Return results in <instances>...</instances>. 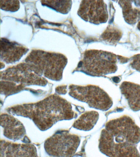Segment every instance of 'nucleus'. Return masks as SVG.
<instances>
[{
    "label": "nucleus",
    "mask_w": 140,
    "mask_h": 157,
    "mask_svg": "<svg viewBox=\"0 0 140 157\" xmlns=\"http://www.w3.org/2000/svg\"><path fill=\"white\" fill-rule=\"evenodd\" d=\"M140 128L131 117L124 115L107 123L101 133L99 147L109 157H140Z\"/></svg>",
    "instance_id": "obj_1"
},
{
    "label": "nucleus",
    "mask_w": 140,
    "mask_h": 157,
    "mask_svg": "<svg viewBox=\"0 0 140 157\" xmlns=\"http://www.w3.org/2000/svg\"><path fill=\"white\" fill-rule=\"evenodd\" d=\"M7 111L13 115L29 118L42 131L48 129L58 121L71 120L75 117L70 103L56 94L37 102L11 107Z\"/></svg>",
    "instance_id": "obj_2"
},
{
    "label": "nucleus",
    "mask_w": 140,
    "mask_h": 157,
    "mask_svg": "<svg viewBox=\"0 0 140 157\" xmlns=\"http://www.w3.org/2000/svg\"><path fill=\"white\" fill-rule=\"evenodd\" d=\"M1 93L8 96L30 85L45 86L47 81L35 72L26 63L8 68L1 73Z\"/></svg>",
    "instance_id": "obj_3"
},
{
    "label": "nucleus",
    "mask_w": 140,
    "mask_h": 157,
    "mask_svg": "<svg viewBox=\"0 0 140 157\" xmlns=\"http://www.w3.org/2000/svg\"><path fill=\"white\" fill-rule=\"evenodd\" d=\"M25 63L38 74L58 81L62 79L67 59L61 54L35 50L28 55Z\"/></svg>",
    "instance_id": "obj_4"
},
{
    "label": "nucleus",
    "mask_w": 140,
    "mask_h": 157,
    "mask_svg": "<svg viewBox=\"0 0 140 157\" xmlns=\"http://www.w3.org/2000/svg\"><path fill=\"white\" fill-rule=\"evenodd\" d=\"M119 56L103 50H90L85 52L77 69L87 75L100 77L115 73Z\"/></svg>",
    "instance_id": "obj_5"
},
{
    "label": "nucleus",
    "mask_w": 140,
    "mask_h": 157,
    "mask_svg": "<svg viewBox=\"0 0 140 157\" xmlns=\"http://www.w3.org/2000/svg\"><path fill=\"white\" fill-rule=\"evenodd\" d=\"M69 94L79 101L87 103L91 108L106 111L113 105V101L107 93L98 86L72 85L69 87Z\"/></svg>",
    "instance_id": "obj_6"
},
{
    "label": "nucleus",
    "mask_w": 140,
    "mask_h": 157,
    "mask_svg": "<svg viewBox=\"0 0 140 157\" xmlns=\"http://www.w3.org/2000/svg\"><path fill=\"white\" fill-rule=\"evenodd\" d=\"M80 143L78 136L67 131H59L45 141V148L49 155L54 157H72Z\"/></svg>",
    "instance_id": "obj_7"
},
{
    "label": "nucleus",
    "mask_w": 140,
    "mask_h": 157,
    "mask_svg": "<svg viewBox=\"0 0 140 157\" xmlns=\"http://www.w3.org/2000/svg\"><path fill=\"white\" fill-rule=\"evenodd\" d=\"M78 14L84 20L96 25L106 23L109 18L107 6L103 1H82Z\"/></svg>",
    "instance_id": "obj_8"
},
{
    "label": "nucleus",
    "mask_w": 140,
    "mask_h": 157,
    "mask_svg": "<svg viewBox=\"0 0 140 157\" xmlns=\"http://www.w3.org/2000/svg\"><path fill=\"white\" fill-rule=\"evenodd\" d=\"M1 157H38L35 146L30 144H17L2 140Z\"/></svg>",
    "instance_id": "obj_9"
},
{
    "label": "nucleus",
    "mask_w": 140,
    "mask_h": 157,
    "mask_svg": "<svg viewBox=\"0 0 140 157\" xmlns=\"http://www.w3.org/2000/svg\"><path fill=\"white\" fill-rule=\"evenodd\" d=\"M1 126L3 129V135L9 139L18 140L25 137V127L20 121L12 115L2 114L1 116Z\"/></svg>",
    "instance_id": "obj_10"
},
{
    "label": "nucleus",
    "mask_w": 140,
    "mask_h": 157,
    "mask_svg": "<svg viewBox=\"0 0 140 157\" xmlns=\"http://www.w3.org/2000/svg\"><path fill=\"white\" fill-rule=\"evenodd\" d=\"M1 60L7 63L16 62L28 51L22 45L4 39L1 40Z\"/></svg>",
    "instance_id": "obj_11"
},
{
    "label": "nucleus",
    "mask_w": 140,
    "mask_h": 157,
    "mask_svg": "<svg viewBox=\"0 0 140 157\" xmlns=\"http://www.w3.org/2000/svg\"><path fill=\"white\" fill-rule=\"evenodd\" d=\"M120 89L130 109L135 112L140 110V85L124 82L120 85Z\"/></svg>",
    "instance_id": "obj_12"
},
{
    "label": "nucleus",
    "mask_w": 140,
    "mask_h": 157,
    "mask_svg": "<svg viewBox=\"0 0 140 157\" xmlns=\"http://www.w3.org/2000/svg\"><path fill=\"white\" fill-rule=\"evenodd\" d=\"M99 118V114L95 111L86 112L75 121L73 127L82 131H89L93 128Z\"/></svg>",
    "instance_id": "obj_13"
},
{
    "label": "nucleus",
    "mask_w": 140,
    "mask_h": 157,
    "mask_svg": "<svg viewBox=\"0 0 140 157\" xmlns=\"http://www.w3.org/2000/svg\"><path fill=\"white\" fill-rule=\"evenodd\" d=\"M133 1H120L119 5L122 8L125 21L130 25H134L140 21V10L132 6Z\"/></svg>",
    "instance_id": "obj_14"
},
{
    "label": "nucleus",
    "mask_w": 140,
    "mask_h": 157,
    "mask_svg": "<svg viewBox=\"0 0 140 157\" xmlns=\"http://www.w3.org/2000/svg\"><path fill=\"white\" fill-rule=\"evenodd\" d=\"M122 36V32L117 28L113 26H109L102 34L101 39L103 41L114 44L120 40Z\"/></svg>",
    "instance_id": "obj_15"
},
{
    "label": "nucleus",
    "mask_w": 140,
    "mask_h": 157,
    "mask_svg": "<svg viewBox=\"0 0 140 157\" xmlns=\"http://www.w3.org/2000/svg\"><path fill=\"white\" fill-rule=\"evenodd\" d=\"M41 2L44 6L63 13H68L72 6V1H42Z\"/></svg>",
    "instance_id": "obj_16"
},
{
    "label": "nucleus",
    "mask_w": 140,
    "mask_h": 157,
    "mask_svg": "<svg viewBox=\"0 0 140 157\" xmlns=\"http://www.w3.org/2000/svg\"><path fill=\"white\" fill-rule=\"evenodd\" d=\"M19 7L20 3L18 1H1V8L4 10L15 12Z\"/></svg>",
    "instance_id": "obj_17"
},
{
    "label": "nucleus",
    "mask_w": 140,
    "mask_h": 157,
    "mask_svg": "<svg viewBox=\"0 0 140 157\" xmlns=\"http://www.w3.org/2000/svg\"><path fill=\"white\" fill-rule=\"evenodd\" d=\"M130 66L134 69L140 72V54L135 55L131 58Z\"/></svg>",
    "instance_id": "obj_18"
},
{
    "label": "nucleus",
    "mask_w": 140,
    "mask_h": 157,
    "mask_svg": "<svg viewBox=\"0 0 140 157\" xmlns=\"http://www.w3.org/2000/svg\"><path fill=\"white\" fill-rule=\"evenodd\" d=\"M64 86H62V88H60V87H59V88H57V90H56V91H57L58 93L59 94H64L63 93V92H65L66 93V92H67V89L66 88H64L63 87Z\"/></svg>",
    "instance_id": "obj_19"
},
{
    "label": "nucleus",
    "mask_w": 140,
    "mask_h": 157,
    "mask_svg": "<svg viewBox=\"0 0 140 157\" xmlns=\"http://www.w3.org/2000/svg\"><path fill=\"white\" fill-rule=\"evenodd\" d=\"M137 28L140 31V21L138 22V24Z\"/></svg>",
    "instance_id": "obj_20"
},
{
    "label": "nucleus",
    "mask_w": 140,
    "mask_h": 157,
    "mask_svg": "<svg viewBox=\"0 0 140 157\" xmlns=\"http://www.w3.org/2000/svg\"><path fill=\"white\" fill-rule=\"evenodd\" d=\"M136 2H137V4L140 7V1H136Z\"/></svg>",
    "instance_id": "obj_21"
}]
</instances>
